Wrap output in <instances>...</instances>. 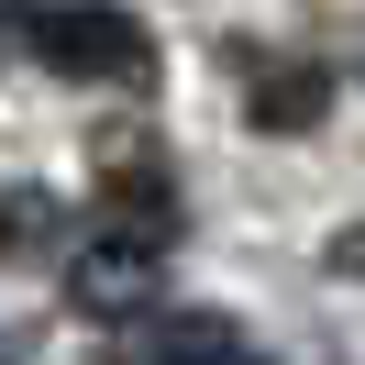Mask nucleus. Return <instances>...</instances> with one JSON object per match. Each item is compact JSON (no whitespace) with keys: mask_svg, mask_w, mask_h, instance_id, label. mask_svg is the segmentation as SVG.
<instances>
[{"mask_svg":"<svg viewBox=\"0 0 365 365\" xmlns=\"http://www.w3.org/2000/svg\"><path fill=\"white\" fill-rule=\"evenodd\" d=\"M23 34L56 78H89V89H133L155 67V45H144V23L122 0H23Z\"/></svg>","mask_w":365,"mask_h":365,"instance_id":"nucleus-1","label":"nucleus"},{"mask_svg":"<svg viewBox=\"0 0 365 365\" xmlns=\"http://www.w3.org/2000/svg\"><path fill=\"white\" fill-rule=\"evenodd\" d=\"M67 288H78V310H100V321L144 310V299L166 288V222H122L111 210V222L67 255Z\"/></svg>","mask_w":365,"mask_h":365,"instance_id":"nucleus-2","label":"nucleus"},{"mask_svg":"<svg viewBox=\"0 0 365 365\" xmlns=\"http://www.w3.org/2000/svg\"><path fill=\"white\" fill-rule=\"evenodd\" d=\"M100 365H255V343H244V321H222V310H122V332L100 343Z\"/></svg>","mask_w":365,"mask_h":365,"instance_id":"nucleus-3","label":"nucleus"},{"mask_svg":"<svg viewBox=\"0 0 365 365\" xmlns=\"http://www.w3.org/2000/svg\"><path fill=\"white\" fill-rule=\"evenodd\" d=\"M244 111H255V133H310V122L332 111V67L288 56V67H266V78L244 89Z\"/></svg>","mask_w":365,"mask_h":365,"instance_id":"nucleus-4","label":"nucleus"},{"mask_svg":"<svg viewBox=\"0 0 365 365\" xmlns=\"http://www.w3.org/2000/svg\"><path fill=\"white\" fill-rule=\"evenodd\" d=\"M45 232H56L45 188H11V200H0V255H45Z\"/></svg>","mask_w":365,"mask_h":365,"instance_id":"nucleus-5","label":"nucleus"},{"mask_svg":"<svg viewBox=\"0 0 365 365\" xmlns=\"http://www.w3.org/2000/svg\"><path fill=\"white\" fill-rule=\"evenodd\" d=\"M321 266H332V277H354V288H365V222H343L332 244H321Z\"/></svg>","mask_w":365,"mask_h":365,"instance_id":"nucleus-6","label":"nucleus"},{"mask_svg":"<svg viewBox=\"0 0 365 365\" xmlns=\"http://www.w3.org/2000/svg\"><path fill=\"white\" fill-rule=\"evenodd\" d=\"M0 365H45V354H34V343H23V332H0Z\"/></svg>","mask_w":365,"mask_h":365,"instance_id":"nucleus-7","label":"nucleus"},{"mask_svg":"<svg viewBox=\"0 0 365 365\" xmlns=\"http://www.w3.org/2000/svg\"><path fill=\"white\" fill-rule=\"evenodd\" d=\"M0 23H23V0H0Z\"/></svg>","mask_w":365,"mask_h":365,"instance_id":"nucleus-8","label":"nucleus"}]
</instances>
